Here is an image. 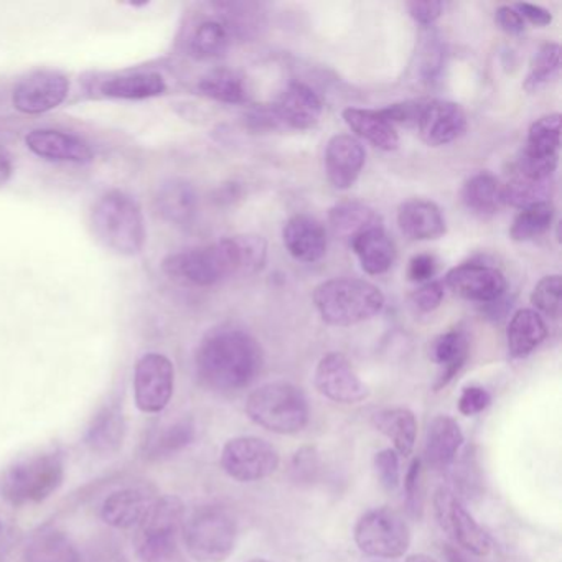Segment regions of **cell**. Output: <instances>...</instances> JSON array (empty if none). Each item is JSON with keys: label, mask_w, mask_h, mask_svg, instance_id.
Returning <instances> with one entry per match:
<instances>
[{"label": "cell", "mask_w": 562, "mask_h": 562, "mask_svg": "<svg viewBox=\"0 0 562 562\" xmlns=\"http://www.w3.org/2000/svg\"><path fill=\"white\" fill-rule=\"evenodd\" d=\"M193 439H195V420L189 416L180 417L176 423L167 424L150 434L149 439L144 443V457L149 460L169 459L189 447Z\"/></svg>", "instance_id": "31"}, {"label": "cell", "mask_w": 562, "mask_h": 562, "mask_svg": "<svg viewBox=\"0 0 562 562\" xmlns=\"http://www.w3.org/2000/svg\"><path fill=\"white\" fill-rule=\"evenodd\" d=\"M126 436V419L117 404H108L91 420L87 432V446L98 456H113L121 449Z\"/></svg>", "instance_id": "24"}, {"label": "cell", "mask_w": 562, "mask_h": 562, "mask_svg": "<svg viewBox=\"0 0 562 562\" xmlns=\"http://www.w3.org/2000/svg\"><path fill=\"white\" fill-rule=\"evenodd\" d=\"M515 9L519 12V14H521L522 19L531 22V24L536 25V27H546V25H549L552 22L551 12L539 8V5L516 4Z\"/></svg>", "instance_id": "53"}, {"label": "cell", "mask_w": 562, "mask_h": 562, "mask_svg": "<svg viewBox=\"0 0 562 562\" xmlns=\"http://www.w3.org/2000/svg\"><path fill=\"white\" fill-rule=\"evenodd\" d=\"M492 403L488 391L482 386H467L459 397V411L463 416H475L483 413Z\"/></svg>", "instance_id": "46"}, {"label": "cell", "mask_w": 562, "mask_h": 562, "mask_svg": "<svg viewBox=\"0 0 562 562\" xmlns=\"http://www.w3.org/2000/svg\"><path fill=\"white\" fill-rule=\"evenodd\" d=\"M469 338L465 331L450 330L440 335L430 345V360L439 364L440 373L437 378L436 390L447 386L457 376L467 358H469Z\"/></svg>", "instance_id": "25"}, {"label": "cell", "mask_w": 562, "mask_h": 562, "mask_svg": "<svg viewBox=\"0 0 562 562\" xmlns=\"http://www.w3.org/2000/svg\"><path fill=\"white\" fill-rule=\"evenodd\" d=\"M446 284L460 297L479 304L498 301L506 291L503 272L482 262H465L450 269L446 276Z\"/></svg>", "instance_id": "14"}, {"label": "cell", "mask_w": 562, "mask_h": 562, "mask_svg": "<svg viewBox=\"0 0 562 562\" xmlns=\"http://www.w3.org/2000/svg\"><path fill=\"white\" fill-rule=\"evenodd\" d=\"M266 259V239L258 235H241L170 255L164 259L162 269L173 281L209 288L233 276L258 274L265 269Z\"/></svg>", "instance_id": "1"}, {"label": "cell", "mask_w": 562, "mask_h": 562, "mask_svg": "<svg viewBox=\"0 0 562 562\" xmlns=\"http://www.w3.org/2000/svg\"><path fill=\"white\" fill-rule=\"evenodd\" d=\"M463 443V434L453 417L437 416L429 424L424 446V460L432 470H446L456 460Z\"/></svg>", "instance_id": "22"}, {"label": "cell", "mask_w": 562, "mask_h": 562, "mask_svg": "<svg viewBox=\"0 0 562 562\" xmlns=\"http://www.w3.org/2000/svg\"><path fill=\"white\" fill-rule=\"evenodd\" d=\"M25 144L35 156L55 162L88 164L93 160L90 144L75 134L54 130L32 131L25 137Z\"/></svg>", "instance_id": "19"}, {"label": "cell", "mask_w": 562, "mask_h": 562, "mask_svg": "<svg viewBox=\"0 0 562 562\" xmlns=\"http://www.w3.org/2000/svg\"><path fill=\"white\" fill-rule=\"evenodd\" d=\"M183 515L182 499L173 495L157 498L137 529V554L143 562H169L182 554L179 538L183 529Z\"/></svg>", "instance_id": "8"}, {"label": "cell", "mask_w": 562, "mask_h": 562, "mask_svg": "<svg viewBox=\"0 0 562 562\" xmlns=\"http://www.w3.org/2000/svg\"><path fill=\"white\" fill-rule=\"evenodd\" d=\"M373 426L393 440L394 450L400 456L407 457L413 453L417 437V420L413 411L406 407L380 411L373 416Z\"/></svg>", "instance_id": "32"}, {"label": "cell", "mask_w": 562, "mask_h": 562, "mask_svg": "<svg viewBox=\"0 0 562 562\" xmlns=\"http://www.w3.org/2000/svg\"><path fill=\"white\" fill-rule=\"evenodd\" d=\"M12 170L11 157L0 150V186L11 179Z\"/></svg>", "instance_id": "55"}, {"label": "cell", "mask_w": 562, "mask_h": 562, "mask_svg": "<svg viewBox=\"0 0 562 562\" xmlns=\"http://www.w3.org/2000/svg\"><path fill=\"white\" fill-rule=\"evenodd\" d=\"M561 68V47L558 44H546L532 58L531 68L525 81V90L529 93L541 90Z\"/></svg>", "instance_id": "41"}, {"label": "cell", "mask_w": 562, "mask_h": 562, "mask_svg": "<svg viewBox=\"0 0 562 562\" xmlns=\"http://www.w3.org/2000/svg\"><path fill=\"white\" fill-rule=\"evenodd\" d=\"M417 127H419L420 139L427 146H446L465 133V111L450 101H432L424 104Z\"/></svg>", "instance_id": "17"}, {"label": "cell", "mask_w": 562, "mask_h": 562, "mask_svg": "<svg viewBox=\"0 0 562 562\" xmlns=\"http://www.w3.org/2000/svg\"><path fill=\"white\" fill-rule=\"evenodd\" d=\"M315 307L325 324L350 327L376 317L384 307V295L363 279L338 278L322 282L314 292Z\"/></svg>", "instance_id": "3"}, {"label": "cell", "mask_w": 562, "mask_h": 562, "mask_svg": "<svg viewBox=\"0 0 562 562\" xmlns=\"http://www.w3.org/2000/svg\"><path fill=\"white\" fill-rule=\"evenodd\" d=\"M229 44L228 29L218 21L200 24L190 38V54L199 60L222 57Z\"/></svg>", "instance_id": "37"}, {"label": "cell", "mask_w": 562, "mask_h": 562, "mask_svg": "<svg viewBox=\"0 0 562 562\" xmlns=\"http://www.w3.org/2000/svg\"><path fill=\"white\" fill-rule=\"evenodd\" d=\"M157 492L149 485L117 490L104 499L101 516L104 522L117 529L139 526L157 502Z\"/></svg>", "instance_id": "16"}, {"label": "cell", "mask_w": 562, "mask_h": 562, "mask_svg": "<svg viewBox=\"0 0 562 562\" xmlns=\"http://www.w3.org/2000/svg\"><path fill=\"white\" fill-rule=\"evenodd\" d=\"M350 246L357 252L363 271L371 276H380L390 271L394 259H396L393 239L386 235L384 228H374L363 233L355 238Z\"/></svg>", "instance_id": "29"}, {"label": "cell", "mask_w": 562, "mask_h": 562, "mask_svg": "<svg viewBox=\"0 0 562 562\" xmlns=\"http://www.w3.org/2000/svg\"><path fill=\"white\" fill-rule=\"evenodd\" d=\"M93 228L98 239L117 255L136 256L146 245V225L136 200L113 190L104 193L93 209Z\"/></svg>", "instance_id": "4"}, {"label": "cell", "mask_w": 562, "mask_h": 562, "mask_svg": "<svg viewBox=\"0 0 562 562\" xmlns=\"http://www.w3.org/2000/svg\"><path fill=\"white\" fill-rule=\"evenodd\" d=\"M315 386L318 393L340 404H358L370 396L367 384L341 353H328L318 361Z\"/></svg>", "instance_id": "13"}, {"label": "cell", "mask_w": 562, "mask_h": 562, "mask_svg": "<svg viewBox=\"0 0 562 562\" xmlns=\"http://www.w3.org/2000/svg\"><path fill=\"white\" fill-rule=\"evenodd\" d=\"M64 479V457L48 450L12 465L2 480V495L14 506L41 503L60 488Z\"/></svg>", "instance_id": "6"}, {"label": "cell", "mask_w": 562, "mask_h": 562, "mask_svg": "<svg viewBox=\"0 0 562 562\" xmlns=\"http://www.w3.org/2000/svg\"><path fill=\"white\" fill-rule=\"evenodd\" d=\"M462 202L470 212L486 218L496 215L503 203V186L488 172L476 173L462 189Z\"/></svg>", "instance_id": "33"}, {"label": "cell", "mask_w": 562, "mask_h": 562, "mask_svg": "<svg viewBox=\"0 0 562 562\" xmlns=\"http://www.w3.org/2000/svg\"><path fill=\"white\" fill-rule=\"evenodd\" d=\"M187 551L196 562H223L235 551L236 521L223 506L195 509L183 522Z\"/></svg>", "instance_id": "7"}, {"label": "cell", "mask_w": 562, "mask_h": 562, "mask_svg": "<svg viewBox=\"0 0 562 562\" xmlns=\"http://www.w3.org/2000/svg\"><path fill=\"white\" fill-rule=\"evenodd\" d=\"M70 83L55 71H38L22 80L14 90L15 110L24 114H42L55 110L67 100Z\"/></svg>", "instance_id": "15"}, {"label": "cell", "mask_w": 562, "mask_h": 562, "mask_svg": "<svg viewBox=\"0 0 562 562\" xmlns=\"http://www.w3.org/2000/svg\"><path fill=\"white\" fill-rule=\"evenodd\" d=\"M434 509L442 531L449 535L460 549L472 555L488 554L492 551L490 536L483 531L482 526L473 519L459 496L452 490L440 486L434 496Z\"/></svg>", "instance_id": "11"}, {"label": "cell", "mask_w": 562, "mask_h": 562, "mask_svg": "<svg viewBox=\"0 0 562 562\" xmlns=\"http://www.w3.org/2000/svg\"><path fill=\"white\" fill-rule=\"evenodd\" d=\"M437 259L432 255H417L414 256L409 261V268H407V278L411 282H417V284H426L430 282V279L436 276L437 272Z\"/></svg>", "instance_id": "50"}, {"label": "cell", "mask_w": 562, "mask_h": 562, "mask_svg": "<svg viewBox=\"0 0 562 562\" xmlns=\"http://www.w3.org/2000/svg\"><path fill=\"white\" fill-rule=\"evenodd\" d=\"M279 452L259 437L243 436L228 440L222 450V467L238 482H259L279 469Z\"/></svg>", "instance_id": "10"}, {"label": "cell", "mask_w": 562, "mask_h": 562, "mask_svg": "<svg viewBox=\"0 0 562 562\" xmlns=\"http://www.w3.org/2000/svg\"><path fill=\"white\" fill-rule=\"evenodd\" d=\"M195 364L203 386L216 393H235L261 373V345L239 328H216L200 345Z\"/></svg>", "instance_id": "2"}, {"label": "cell", "mask_w": 562, "mask_h": 562, "mask_svg": "<svg viewBox=\"0 0 562 562\" xmlns=\"http://www.w3.org/2000/svg\"><path fill=\"white\" fill-rule=\"evenodd\" d=\"M285 248L297 261L315 262L327 251V233L318 220L295 215L285 223L282 232Z\"/></svg>", "instance_id": "21"}, {"label": "cell", "mask_w": 562, "mask_h": 562, "mask_svg": "<svg viewBox=\"0 0 562 562\" xmlns=\"http://www.w3.org/2000/svg\"><path fill=\"white\" fill-rule=\"evenodd\" d=\"M406 505L414 516H420L423 512V496H420V459L414 460L407 470L406 482Z\"/></svg>", "instance_id": "48"}, {"label": "cell", "mask_w": 562, "mask_h": 562, "mask_svg": "<svg viewBox=\"0 0 562 562\" xmlns=\"http://www.w3.org/2000/svg\"><path fill=\"white\" fill-rule=\"evenodd\" d=\"M74 562H130V559L117 546L97 542L83 551H78Z\"/></svg>", "instance_id": "45"}, {"label": "cell", "mask_w": 562, "mask_h": 562, "mask_svg": "<svg viewBox=\"0 0 562 562\" xmlns=\"http://www.w3.org/2000/svg\"><path fill=\"white\" fill-rule=\"evenodd\" d=\"M397 225L407 238L416 241L437 239L446 233V220L436 203L409 200L397 212Z\"/></svg>", "instance_id": "23"}, {"label": "cell", "mask_w": 562, "mask_h": 562, "mask_svg": "<svg viewBox=\"0 0 562 562\" xmlns=\"http://www.w3.org/2000/svg\"><path fill=\"white\" fill-rule=\"evenodd\" d=\"M156 210L160 218L173 225H187L196 212V193L186 180H167L156 195Z\"/></svg>", "instance_id": "28"}, {"label": "cell", "mask_w": 562, "mask_h": 562, "mask_svg": "<svg viewBox=\"0 0 562 562\" xmlns=\"http://www.w3.org/2000/svg\"><path fill=\"white\" fill-rule=\"evenodd\" d=\"M169 562H187L186 559H183L182 554L177 555V558H173L172 561Z\"/></svg>", "instance_id": "57"}, {"label": "cell", "mask_w": 562, "mask_h": 562, "mask_svg": "<svg viewBox=\"0 0 562 562\" xmlns=\"http://www.w3.org/2000/svg\"><path fill=\"white\" fill-rule=\"evenodd\" d=\"M495 22L503 32L509 35H518L525 31V19L513 5H503L496 11Z\"/></svg>", "instance_id": "52"}, {"label": "cell", "mask_w": 562, "mask_h": 562, "mask_svg": "<svg viewBox=\"0 0 562 562\" xmlns=\"http://www.w3.org/2000/svg\"><path fill=\"white\" fill-rule=\"evenodd\" d=\"M176 383L172 361L160 353L144 355L134 373V396L143 413H162L169 406Z\"/></svg>", "instance_id": "12"}, {"label": "cell", "mask_w": 562, "mask_h": 562, "mask_svg": "<svg viewBox=\"0 0 562 562\" xmlns=\"http://www.w3.org/2000/svg\"><path fill=\"white\" fill-rule=\"evenodd\" d=\"M378 480L386 492H396L401 485L400 453L394 449H384L374 457Z\"/></svg>", "instance_id": "43"}, {"label": "cell", "mask_w": 562, "mask_h": 562, "mask_svg": "<svg viewBox=\"0 0 562 562\" xmlns=\"http://www.w3.org/2000/svg\"><path fill=\"white\" fill-rule=\"evenodd\" d=\"M443 288L440 282H426L413 294V304L420 312H432L442 304Z\"/></svg>", "instance_id": "49"}, {"label": "cell", "mask_w": 562, "mask_h": 562, "mask_svg": "<svg viewBox=\"0 0 562 562\" xmlns=\"http://www.w3.org/2000/svg\"><path fill=\"white\" fill-rule=\"evenodd\" d=\"M318 467H321V463H318V453L315 447H302L292 460V479L297 483L314 482Z\"/></svg>", "instance_id": "44"}, {"label": "cell", "mask_w": 562, "mask_h": 562, "mask_svg": "<svg viewBox=\"0 0 562 562\" xmlns=\"http://www.w3.org/2000/svg\"><path fill=\"white\" fill-rule=\"evenodd\" d=\"M78 551L65 532L44 529L29 541L25 562H74Z\"/></svg>", "instance_id": "35"}, {"label": "cell", "mask_w": 562, "mask_h": 562, "mask_svg": "<svg viewBox=\"0 0 562 562\" xmlns=\"http://www.w3.org/2000/svg\"><path fill=\"white\" fill-rule=\"evenodd\" d=\"M355 541L360 551L370 558L397 559L409 549V526L393 509H371L358 519Z\"/></svg>", "instance_id": "9"}, {"label": "cell", "mask_w": 562, "mask_h": 562, "mask_svg": "<svg viewBox=\"0 0 562 562\" xmlns=\"http://www.w3.org/2000/svg\"><path fill=\"white\" fill-rule=\"evenodd\" d=\"M420 111H423V104L413 103V101H406V103L393 104V106L384 108L380 113L383 114L384 120L387 123L403 124V126H413L419 121Z\"/></svg>", "instance_id": "47"}, {"label": "cell", "mask_w": 562, "mask_h": 562, "mask_svg": "<svg viewBox=\"0 0 562 562\" xmlns=\"http://www.w3.org/2000/svg\"><path fill=\"white\" fill-rule=\"evenodd\" d=\"M328 222L335 235L348 245L370 229L383 228V220L378 212L358 202L338 203L328 213Z\"/></svg>", "instance_id": "26"}, {"label": "cell", "mask_w": 562, "mask_h": 562, "mask_svg": "<svg viewBox=\"0 0 562 562\" xmlns=\"http://www.w3.org/2000/svg\"><path fill=\"white\" fill-rule=\"evenodd\" d=\"M200 91L212 100L226 104H239L245 101L246 91L243 81L232 71H212L202 78Z\"/></svg>", "instance_id": "40"}, {"label": "cell", "mask_w": 562, "mask_h": 562, "mask_svg": "<svg viewBox=\"0 0 562 562\" xmlns=\"http://www.w3.org/2000/svg\"><path fill=\"white\" fill-rule=\"evenodd\" d=\"M406 562H437L436 559L430 558V555L426 554H413L406 559Z\"/></svg>", "instance_id": "56"}, {"label": "cell", "mask_w": 562, "mask_h": 562, "mask_svg": "<svg viewBox=\"0 0 562 562\" xmlns=\"http://www.w3.org/2000/svg\"><path fill=\"white\" fill-rule=\"evenodd\" d=\"M551 193V179L532 180L515 173V177L503 186V203L519 210L528 209V206L549 202Z\"/></svg>", "instance_id": "36"}, {"label": "cell", "mask_w": 562, "mask_h": 562, "mask_svg": "<svg viewBox=\"0 0 562 562\" xmlns=\"http://www.w3.org/2000/svg\"><path fill=\"white\" fill-rule=\"evenodd\" d=\"M364 159L367 154L357 137L348 134L331 137L325 150L328 182L338 190L351 189L363 170Z\"/></svg>", "instance_id": "18"}, {"label": "cell", "mask_w": 562, "mask_h": 562, "mask_svg": "<svg viewBox=\"0 0 562 562\" xmlns=\"http://www.w3.org/2000/svg\"><path fill=\"white\" fill-rule=\"evenodd\" d=\"M167 90L166 81L157 74L127 75V77L111 78L101 85L104 97L117 100H147L160 97Z\"/></svg>", "instance_id": "34"}, {"label": "cell", "mask_w": 562, "mask_h": 562, "mask_svg": "<svg viewBox=\"0 0 562 562\" xmlns=\"http://www.w3.org/2000/svg\"><path fill=\"white\" fill-rule=\"evenodd\" d=\"M561 292L562 284L559 276L542 278L532 291V305L548 317L559 318V315H561Z\"/></svg>", "instance_id": "42"}, {"label": "cell", "mask_w": 562, "mask_h": 562, "mask_svg": "<svg viewBox=\"0 0 562 562\" xmlns=\"http://www.w3.org/2000/svg\"><path fill=\"white\" fill-rule=\"evenodd\" d=\"M407 11L411 18L420 25H432L442 15V2H407Z\"/></svg>", "instance_id": "51"}, {"label": "cell", "mask_w": 562, "mask_h": 562, "mask_svg": "<svg viewBox=\"0 0 562 562\" xmlns=\"http://www.w3.org/2000/svg\"><path fill=\"white\" fill-rule=\"evenodd\" d=\"M249 562H269V561H266V559H252V561H249Z\"/></svg>", "instance_id": "58"}, {"label": "cell", "mask_w": 562, "mask_h": 562, "mask_svg": "<svg viewBox=\"0 0 562 562\" xmlns=\"http://www.w3.org/2000/svg\"><path fill=\"white\" fill-rule=\"evenodd\" d=\"M344 120L358 137L373 144L378 149L390 153L400 146V136H397L396 130L393 124L384 120L380 111L348 108L344 111Z\"/></svg>", "instance_id": "27"}, {"label": "cell", "mask_w": 562, "mask_h": 562, "mask_svg": "<svg viewBox=\"0 0 562 562\" xmlns=\"http://www.w3.org/2000/svg\"><path fill=\"white\" fill-rule=\"evenodd\" d=\"M548 337V327L541 315L531 308L516 312L509 321L506 340L513 358H526Z\"/></svg>", "instance_id": "30"}, {"label": "cell", "mask_w": 562, "mask_h": 562, "mask_svg": "<svg viewBox=\"0 0 562 562\" xmlns=\"http://www.w3.org/2000/svg\"><path fill=\"white\" fill-rule=\"evenodd\" d=\"M443 554H446L447 562H479L475 561V559H473L469 552L457 548V546H446V549H443Z\"/></svg>", "instance_id": "54"}, {"label": "cell", "mask_w": 562, "mask_h": 562, "mask_svg": "<svg viewBox=\"0 0 562 562\" xmlns=\"http://www.w3.org/2000/svg\"><path fill=\"white\" fill-rule=\"evenodd\" d=\"M561 147V116L549 114L532 124L525 153L538 157H558Z\"/></svg>", "instance_id": "38"}, {"label": "cell", "mask_w": 562, "mask_h": 562, "mask_svg": "<svg viewBox=\"0 0 562 562\" xmlns=\"http://www.w3.org/2000/svg\"><path fill=\"white\" fill-rule=\"evenodd\" d=\"M321 98L302 83L289 85L288 90L282 93L281 100L276 104L272 114L279 123L292 127V130H311L321 120Z\"/></svg>", "instance_id": "20"}, {"label": "cell", "mask_w": 562, "mask_h": 562, "mask_svg": "<svg viewBox=\"0 0 562 562\" xmlns=\"http://www.w3.org/2000/svg\"><path fill=\"white\" fill-rule=\"evenodd\" d=\"M554 220V206L551 202L522 209L513 222L509 236L515 241H529L548 232Z\"/></svg>", "instance_id": "39"}, {"label": "cell", "mask_w": 562, "mask_h": 562, "mask_svg": "<svg viewBox=\"0 0 562 562\" xmlns=\"http://www.w3.org/2000/svg\"><path fill=\"white\" fill-rule=\"evenodd\" d=\"M246 413L252 423L282 436L301 432L311 416L307 397L301 387L284 381L262 384L252 391Z\"/></svg>", "instance_id": "5"}]
</instances>
